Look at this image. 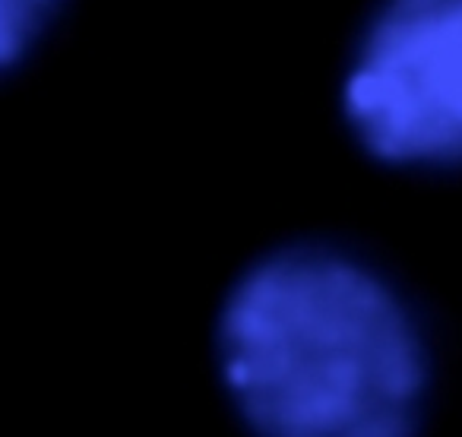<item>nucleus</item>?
Here are the masks:
<instances>
[{"label": "nucleus", "instance_id": "7ed1b4c3", "mask_svg": "<svg viewBox=\"0 0 462 437\" xmlns=\"http://www.w3.org/2000/svg\"><path fill=\"white\" fill-rule=\"evenodd\" d=\"M64 0H0V70L20 64L48 33Z\"/></svg>", "mask_w": 462, "mask_h": 437}, {"label": "nucleus", "instance_id": "f257e3e1", "mask_svg": "<svg viewBox=\"0 0 462 437\" xmlns=\"http://www.w3.org/2000/svg\"><path fill=\"white\" fill-rule=\"evenodd\" d=\"M218 390L251 437H421L430 346L402 292L317 241L273 247L212 317Z\"/></svg>", "mask_w": 462, "mask_h": 437}, {"label": "nucleus", "instance_id": "f03ea898", "mask_svg": "<svg viewBox=\"0 0 462 437\" xmlns=\"http://www.w3.org/2000/svg\"><path fill=\"white\" fill-rule=\"evenodd\" d=\"M339 117L380 168H462V0H377L346 54Z\"/></svg>", "mask_w": 462, "mask_h": 437}]
</instances>
